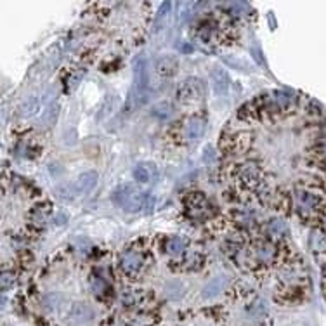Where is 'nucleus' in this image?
I'll use <instances>...</instances> for the list:
<instances>
[{"label":"nucleus","instance_id":"21","mask_svg":"<svg viewBox=\"0 0 326 326\" xmlns=\"http://www.w3.org/2000/svg\"><path fill=\"white\" fill-rule=\"evenodd\" d=\"M234 221H236L240 226H243V227H252L253 224H255V219H253V215L248 214L246 210L236 212V214H234Z\"/></svg>","mask_w":326,"mask_h":326},{"label":"nucleus","instance_id":"23","mask_svg":"<svg viewBox=\"0 0 326 326\" xmlns=\"http://www.w3.org/2000/svg\"><path fill=\"white\" fill-rule=\"evenodd\" d=\"M56 116H58V104H51L44 111V115H42V120L45 122V125H51V123H54Z\"/></svg>","mask_w":326,"mask_h":326},{"label":"nucleus","instance_id":"9","mask_svg":"<svg viewBox=\"0 0 326 326\" xmlns=\"http://www.w3.org/2000/svg\"><path fill=\"white\" fill-rule=\"evenodd\" d=\"M132 174H134V179L137 181V183L147 184V183H153V181L156 179L158 170H156V165H154V163L142 161V163H139V165L134 167Z\"/></svg>","mask_w":326,"mask_h":326},{"label":"nucleus","instance_id":"19","mask_svg":"<svg viewBox=\"0 0 326 326\" xmlns=\"http://www.w3.org/2000/svg\"><path fill=\"white\" fill-rule=\"evenodd\" d=\"M49 212H51L49 203L37 205V207L30 212V221L35 222V224H44V222L47 221V217H49Z\"/></svg>","mask_w":326,"mask_h":326},{"label":"nucleus","instance_id":"2","mask_svg":"<svg viewBox=\"0 0 326 326\" xmlns=\"http://www.w3.org/2000/svg\"><path fill=\"white\" fill-rule=\"evenodd\" d=\"M111 200L116 207H120L125 212H139L142 210L144 203H146V196L139 188L132 184H123L113 191Z\"/></svg>","mask_w":326,"mask_h":326},{"label":"nucleus","instance_id":"24","mask_svg":"<svg viewBox=\"0 0 326 326\" xmlns=\"http://www.w3.org/2000/svg\"><path fill=\"white\" fill-rule=\"evenodd\" d=\"M14 281H16V276H14L13 271H4L2 272V278H0V285H2V290H9L11 286L14 285Z\"/></svg>","mask_w":326,"mask_h":326},{"label":"nucleus","instance_id":"16","mask_svg":"<svg viewBox=\"0 0 326 326\" xmlns=\"http://www.w3.org/2000/svg\"><path fill=\"white\" fill-rule=\"evenodd\" d=\"M226 283H227L226 278H215V279H212V281L203 288L202 297L203 298H214V297H217V295L221 293L222 290H224Z\"/></svg>","mask_w":326,"mask_h":326},{"label":"nucleus","instance_id":"1","mask_svg":"<svg viewBox=\"0 0 326 326\" xmlns=\"http://www.w3.org/2000/svg\"><path fill=\"white\" fill-rule=\"evenodd\" d=\"M149 99V66L146 58H137L134 63V83L128 90V97L125 102L127 113H132L144 106Z\"/></svg>","mask_w":326,"mask_h":326},{"label":"nucleus","instance_id":"27","mask_svg":"<svg viewBox=\"0 0 326 326\" xmlns=\"http://www.w3.org/2000/svg\"><path fill=\"white\" fill-rule=\"evenodd\" d=\"M324 233H326V221H324Z\"/></svg>","mask_w":326,"mask_h":326},{"label":"nucleus","instance_id":"12","mask_svg":"<svg viewBox=\"0 0 326 326\" xmlns=\"http://www.w3.org/2000/svg\"><path fill=\"white\" fill-rule=\"evenodd\" d=\"M205 132V120L200 116H191L183 127V135L188 141H198Z\"/></svg>","mask_w":326,"mask_h":326},{"label":"nucleus","instance_id":"20","mask_svg":"<svg viewBox=\"0 0 326 326\" xmlns=\"http://www.w3.org/2000/svg\"><path fill=\"white\" fill-rule=\"evenodd\" d=\"M310 248L314 252H326V233L321 231H314L310 234Z\"/></svg>","mask_w":326,"mask_h":326},{"label":"nucleus","instance_id":"8","mask_svg":"<svg viewBox=\"0 0 326 326\" xmlns=\"http://www.w3.org/2000/svg\"><path fill=\"white\" fill-rule=\"evenodd\" d=\"M202 92H203V87L200 80H186L179 85L177 89V99L183 101V102H191L198 97H202Z\"/></svg>","mask_w":326,"mask_h":326},{"label":"nucleus","instance_id":"26","mask_svg":"<svg viewBox=\"0 0 326 326\" xmlns=\"http://www.w3.org/2000/svg\"><path fill=\"white\" fill-rule=\"evenodd\" d=\"M319 149H321V154H324V156H326V141H324L323 144H321Z\"/></svg>","mask_w":326,"mask_h":326},{"label":"nucleus","instance_id":"4","mask_svg":"<svg viewBox=\"0 0 326 326\" xmlns=\"http://www.w3.org/2000/svg\"><path fill=\"white\" fill-rule=\"evenodd\" d=\"M295 203L302 215H309L321 207V196L312 189H297L295 191Z\"/></svg>","mask_w":326,"mask_h":326},{"label":"nucleus","instance_id":"11","mask_svg":"<svg viewBox=\"0 0 326 326\" xmlns=\"http://www.w3.org/2000/svg\"><path fill=\"white\" fill-rule=\"evenodd\" d=\"M188 208L191 210L193 217H208L210 215V203L205 200L203 195L193 193L188 200Z\"/></svg>","mask_w":326,"mask_h":326},{"label":"nucleus","instance_id":"15","mask_svg":"<svg viewBox=\"0 0 326 326\" xmlns=\"http://www.w3.org/2000/svg\"><path fill=\"white\" fill-rule=\"evenodd\" d=\"M212 82H214V90L217 96H226L227 90H229V78H227L226 71L217 68V70L210 71Z\"/></svg>","mask_w":326,"mask_h":326},{"label":"nucleus","instance_id":"22","mask_svg":"<svg viewBox=\"0 0 326 326\" xmlns=\"http://www.w3.org/2000/svg\"><path fill=\"white\" fill-rule=\"evenodd\" d=\"M39 106H40L39 99H37V97H32V99H28V102H25V104H23L20 115L23 116V118H25V116H32L33 113L39 109Z\"/></svg>","mask_w":326,"mask_h":326},{"label":"nucleus","instance_id":"14","mask_svg":"<svg viewBox=\"0 0 326 326\" xmlns=\"http://www.w3.org/2000/svg\"><path fill=\"white\" fill-rule=\"evenodd\" d=\"M163 248L169 255L172 257H181L186 253L188 250V241L184 240L183 236H169L163 243Z\"/></svg>","mask_w":326,"mask_h":326},{"label":"nucleus","instance_id":"17","mask_svg":"<svg viewBox=\"0 0 326 326\" xmlns=\"http://www.w3.org/2000/svg\"><path fill=\"white\" fill-rule=\"evenodd\" d=\"M153 316H147V314H127V316H123L125 326H153Z\"/></svg>","mask_w":326,"mask_h":326},{"label":"nucleus","instance_id":"5","mask_svg":"<svg viewBox=\"0 0 326 326\" xmlns=\"http://www.w3.org/2000/svg\"><path fill=\"white\" fill-rule=\"evenodd\" d=\"M276 253H278L276 245L269 243V241H257V243L252 246V250H250L248 257L253 260V262L267 265V264H272L276 260Z\"/></svg>","mask_w":326,"mask_h":326},{"label":"nucleus","instance_id":"18","mask_svg":"<svg viewBox=\"0 0 326 326\" xmlns=\"http://www.w3.org/2000/svg\"><path fill=\"white\" fill-rule=\"evenodd\" d=\"M265 229H267V234H271L272 238H281L288 234V226L281 219H271L265 226Z\"/></svg>","mask_w":326,"mask_h":326},{"label":"nucleus","instance_id":"25","mask_svg":"<svg viewBox=\"0 0 326 326\" xmlns=\"http://www.w3.org/2000/svg\"><path fill=\"white\" fill-rule=\"evenodd\" d=\"M106 290H108V283H106L102 278H96V279L92 281V291H94L96 295H102Z\"/></svg>","mask_w":326,"mask_h":326},{"label":"nucleus","instance_id":"6","mask_svg":"<svg viewBox=\"0 0 326 326\" xmlns=\"http://www.w3.org/2000/svg\"><path fill=\"white\" fill-rule=\"evenodd\" d=\"M94 316H96L94 309L89 304H85V302H75V304H71L70 310H68V319L77 324L89 323V321L94 319Z\"/></svg>","mask_w":326,"mask_h":326},{"label":"nucleus","instance_id":"13","mask_svg":"<svg viewBox=\"0 0 326 326\" xmlns=\"http://www.w3.org/2000/svg\"><path fill=\"white\" fill-rule=\"evenodd\" d=\"M179 68V61L174 56H160L154 61V70L160 77H174Z\"/></svg>","mask_w":326,"mask_h":326},{"label":"nucleus","instance_id":"3","mask_svg":"<svg viewBox=\"0 0 326 326\" xmlns=\"http://www.w3.org/2000/svg\"><path fill=\"white\" fill-rule=\"evenodd\" d=\"M144 264H146V257H144L142 250L139 248H128L120 257V271L128 278L137 276L142 271Z\"/></svg>","mask_w":326,"mask_h":326},{"label":"nucleus","instance_id":"10","mask_svg":"<svg viewBox=\"0 0 326 326\" xmlns=\"http://www.w3.org/2000/svg\"><path fill=\"white\" fill-rule=\"evenodd\" d=\"M236 176H238V179H240V183H243L245 186H248V188L260 183V170H259V167L253 165V163H243V165L238 169Z\"/></svg>","mask_w":326,"mask_h":326},{"label":"nucleus","instance_id":"7","mask_svg":"<svg viewBox=\"0 0 326 326\" xmlns=\"http://www.w3.org/2000/svg\"><path fill=\"white\" fill-rule=\"evenodd\" d=\"M96 184H97V174L94 170H89V172H83L82 176H78V179L70 188L75 196H83L92 191Z\"/></svg>","mask_w":326,"mask_h":326}]
</instances>
